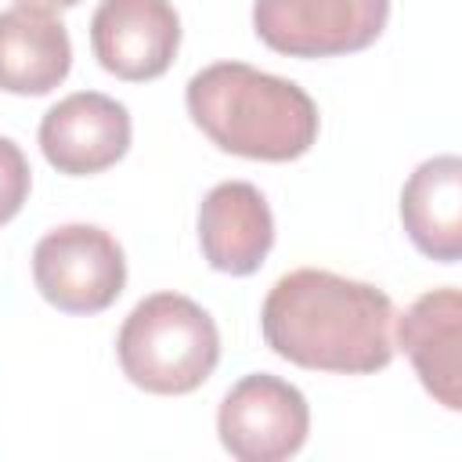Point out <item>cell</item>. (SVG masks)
Here are the masks:
<instances>
[{"mask_svg":"<svg viewBox=\"0 0 462 462\" xmlns=\"http://www.w3.org/2000/svg\"><path fill=\"white\" fill-rule=\"evenodd\" d=\"M217 433L224 451L238 462H282L303 448L310 408L292 383L271 372H253L224 393Z\"/></svg>","mask_w":462,"mask_h":462,"instance_id":"6","label":"cell"},{"mask_svg":"<svg viewBox=\"0 0 462 462\" xmlns=\"http://www.w3.org/2000/svg\"><path fill=\"white\" fill-rule=\"evenodd\" d=\"M199 245L213 271L245 278L260 271L274 245V217L249 180H220L199 206Z\"/></svg>","mask_w":462,"mask_h":462,"instance_id":"9","label":"cell"},{"mask_svg":"<svg viewBox=\"0 0 462 462\" xmlns=\"http://www.w3.org/2000/svg\"><path fill=\"white\" fill-rule=\"evenodd\" d=\"M123 375L144 393L180 397L199 390L220 361V332L209 310L180 292L144 296L116 336Z\"/></svg>","mask_w":462,"mask_h":462,"instance_id":"3","label":"cell"},{"mask_svg":"<svg viewBox=\"0 0 462 462\" xmlns=\"http://www.w3.org/2000/svg\"><path fill=\"white\" fill-rule=\"evenodd\" d=\"M130 112L101 90L61 97L40 119V152L65 177H90L116 166L130 148Z\"/></svg>","mask_w":462,"mask_h":462,"instance_id":"8","label":"cell"},{"mask_svg":"<svg viewBox=\"0 0 462 462\" xmlns=\"http://www.w3.org/2000/svg\"><path fill=\"white\" fill-rule=\"evenodd\" d=\"M18 4H29V7H40V11H61V7H76L79 0H18Z\"/></svg>","mask_w":462,"mask_h":462,"instance_id":"14","label":"cell"},{"mask_svg":"<svg viewBox=\"0 0 462 462\" xmlns=\"http://www.w3.org/2000/svg\"><path fill=\"white\" fill-rule=\"evenodd\" d=\"M72 69V40L51 11L14 4L0 11V90L40 97Z\"/></svg>","mask_w":462,"mask_h":462,"instance_id":"11","label":"cell"},{"mask_svg":"<svg viewBox=\"0 0 462 462\" xmlns=\"http://www.w3.org/2000/svg\"><path fill=\"white\" fill-rule=\"evenodd\" d=\"M401 220L415 249L437 263L462 256V159L433 155L401 188Z\"/></svg>","mask_w":462,"mask_h":462,"instance_id":"12","label":"cell"},{"mask_svg":"<svg viewBox=\"0 0 462 462\" xmlns=\"http://www.w3.org/2000/svg\"><path fill=\"white\" fill-rule=\"evenodd\" d=\"M32 282L61 314H101L126 285V256L105 227L61 224L36 242Z\"/></svg>","mask_w":462,"mask_h":462,"instance_id":"4","label":"cell"},{"mask_svg":"<svg viewBox=\"0 0 462 462\" xmlns=\"http://www.w3.org/2000/svg\"><path fill=\"white\" fill-rule=\"evenodd\" d=\"M390 18V0H256V36L289 58H339L372 47Z\"/></svg>","mask_w":462,"mask_h":462,"instance_id":"5","label":"cell"},{"mask_svg":"<svg viewBox=\"0 0 462 462\" xmlns=\"http://www.w3.org/2000/svg\"><path fill=\"white\" fill-rule=\"evenodd\" d=\"M29 188H32V170L22 148L11 137H0V227L22 213Z\"/></svg>","mask_w":462,"mask_h":462,"instance_id":"13","label":"cell"},{"mask_svg":"<svg viewBox=\"0 0 462 462\" xmlns=\"http://www.w3.org/2000/svg\"><path fill=\"white\" fill-rule=\"evenodd\" d=\"M191 123L220 148L242 159L289 162L318 141V105L282 76L245 61H217L199 69L184 90Z\"/></svg>","mask_w":462,"mask_h":462,"instance_id":"2","label":"cell"},{"mask_svg":"<svg viewBox=\"0 0 462 462\" xmlns=\"http://www.w3.org/2000/svg\"><path fill=\"white\" fill-rule=\"evenodd\" d=\"M397 343L426 393L448 411L462 408V296L455 285L422 292L397 318Z\"/></svg>","mask_w":462,"mask_h":462,"instance_id":"10","label":"cell"},{"mask_svg":"<svg viewBox=\"0 0 462 462\" xmlns=\"http://www.w3.org/2000/svg\"><path fill=\"white\" fill-rule=\"evenodd\" d=\"M267 346L310 372L372 375L393 361V303L372 282L321 267L282 274L263 307Z\"/></svg>","mask_w":462,"mask_h":462,"instance_id":"1","label":"cell"},{"mask_svg":"<svg viewBox=\"0 0 462 462\" xmlns=\"http://www.w3.org/2000/svg\"><path fill=\"white\" fill-rule=\"evenodd\" d=\"M90 47L105 72L148 83L173 65L180 18L170 0H101L90 18Z\"/></svg>","mask_w":462,"mask_h":462,"instance_id":"7","label":"cell"}]
</instances>
